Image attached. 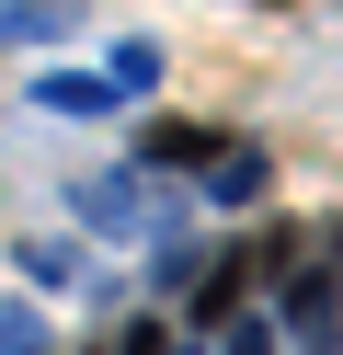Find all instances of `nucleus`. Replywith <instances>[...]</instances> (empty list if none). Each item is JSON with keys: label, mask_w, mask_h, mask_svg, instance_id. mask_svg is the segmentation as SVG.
<instances>
[{"label": "nucleus", "mask_w": 343, "mask_h": 355, "mask_svg": "<svg viewBox=\"0 0 343 355\" xmlns=\"http://www.w3.org/2000/svg\"><path fill=\"white\" fill-rule=\"evenodd\" d=\"M332 263H286V309H274V332H286L297 355H343V321H332Z\"/></svg>", "instance_id": "1"}, {"label": "nucleus", "mask_w": 343, "mask_h": 355, "mask_svg": "<svg viewBox=\"0 0 343 355\" xmlns=\"http://www.w3.org/2000/svg\"><path fill=\"white\" fill-rule=\"evenodd\" d=\"M69 207H80V230H103V241H149V230H172V218H160V195H137L126 172H91V184H69Z\"/></svg>", "instance_id": "2"}, {"label": "nucleus", "mask_w": 343, "mask_h": 355, "mask_svg": "<svg viewBox=\"0 0 343 355\" xmlns=\"http://www.w3.org/2000/svg\"><path fill=\"white\" fill-rule=\"evenodd\" d=\"M218 138H229V126H195V115H149V126H137V161H149V172H206V161H218Z\"/></svg>", "instance_id": "3"}, {"label": "nucleus", "mask_w": 343, "mask_h": 355, "mask_svg": "<svg viewBox=\"0 0 343 355\" xmlns=\"http://www.w3.org/2000/svg\"><path fill=\"white\" fill-rule=\"evenodd\" d=\"M195 184L218 195V207H252V195H263V149H252V138H218V161H206Z\"/></svg>", "instance_id": "4"}, {"label": "nucleus", "mask_w": 343, "mask_h": 355, "mask_svg": "<svg viewBox=\"0 0 343 355\" xmlns=\"http://www.w3.org/2000/svg\"><path fill=\"white\" fill-rule=\"evenodd\" d=\"M240 286H252V252H218V263L195 275V332H206V321H229V309H240Z\"/></svg>", "instance_id": "5"}, {"label": "nucleus", "mask_w": 343, "mask_h": 355, "mask_svg": "<svg viewBox=\"0 0 343 355\" xmlns=\"http://www.w3.org/2000/svg\"><path fill=\"white\" fill-rule=\"evenodd\" d=\"M35 103H46V115H114V80H80V69H69V80H35Z\"/></svg>", "instance_id": "6"}, {"label": "nucleus", "mask_w": 343, "mask_h": 355, "mask_svg": "<svg viewBox=\"0 0 343 355\" xmlns=\"http://www.w3.org/2000/svg\"><path fill=\"white\" fill-rule=\"evenodd\" d=\"M0 355H46V309L35 298H0Z\"/></svg>", "instance_id": "7"}, {"label": "nucleus", "mask_w": 343, "mask_h": 355, "mask_svg": "<svg viewBox=\"0 0 343 355\" xmlns=\"http://www.w3.org/2000/svg\"><path fill=\"white\" fill-rule=\"evenodd\" d=\"M23 275L35 286H80V252H69V241H23Z\"/></svg>", "instance_id": "8"}, {"label": "nucleus", "mask_w": 343, "mask_h": 355, "mask_svg": "<svg viewBox=\"0 0 343 355\" xmlns=\"http://www.w3.org/2000/svg\"><path fill=\"white\" fill-rule=\"evenodd\" d=\"M160 80V46H114V92H149Z\"/></svg>", "instance_id": "9"}, {"label": "nucleus", "mask_w": 343, "mask_h": 355, "mask_svg": "<svg viewBox=\"0 0 343 355\" xmlns=\"http://www.w3.org/2000/svg\"><path fill=\"white\" fill-rule=\"evenodd\" d=\"M114 355H172V321H126V332H114Z\"/></svg>", "instance_id": "10"}, {"label": "nucleus", "mask_w": 343, "mask_h": 355, "mask_svg": "<svg viewBox=\"0 0 343 355\" xmlns=\"http://www.w3.org/2000/svg\"><path fill=\"white\" fill-rule=\"evenodd\" d=\"M218 355H274V321H240V309H229V344Z\"/></svg>", "instance_id": "11"}, {"label": "nucleus", "mask_w": 343, "mask_h": 355, "mask_svg": "<svg viewBox=\"0 0 343 355\" xmlns=\"http://www.w3.org/2000/svg\"><path fill=\"white\" fill-rule=\"evenodd\" d=\"M172 355H195V344H172Z\"/></svg>", "instance_id": "12"}]
</instances>
